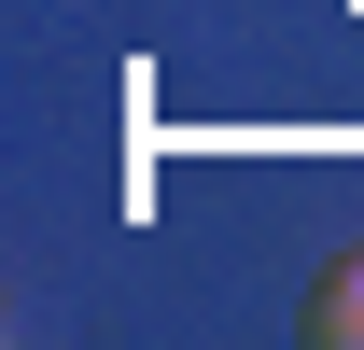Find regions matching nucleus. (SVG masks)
<instances>
[{"label":"nucleus","instance_id":"obj_1","mask_svg":"<svg viewBox=\"0 0 364 350\" xmlns=\"http://www.w3.org/2000/svg\"><path fill=\"white\" fill-rule=\"evenodd\" d=\"M309 336H322V350H364V253H336V266L309 280Z\"/></svg>","mask_w":364,"mask_h":350}]
</instances>
